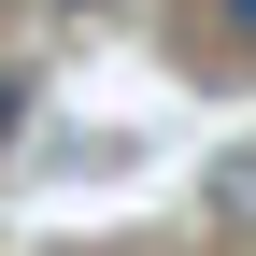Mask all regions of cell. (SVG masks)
<instances>
[{
  "label": "cell",
  "mask_w": 256,
  "mask_h": 256,
  "mask_svg": "<svg viewBox=\"0 0 256 256\" xmlns=\"http://www.w3.org/2000/svg\"><path fill=\"white\" fill-rule=\"evenodd\" d=\"M228 43H242V57H256V0H228Z\"/></svg>",
  "instance_id": "7a4b0ae2"
},
{
  "label": "cell",
  "mask_w": 256,
  "mask_h": 256,
  "mask_svg": "<svg viewBox=\"0 0 256 256\" xmlns=\"http://www.w3.org/2000/svg\"><path fill=\"white\" fill-rule=\"evenodd\" d=\"M72 14H100V0H72Z\"/></svg>",
  "instance_id": "3957f363"
},
{
  "label": "cell",
  "mask_w": 256,
  "mask_h": 256,
  "mask_svg": "<svg viewBox=\"0 0 256 256\" xmlns=\"http://www.w3.org/2000/svg\"><path fill=\"white\" fill-rule=\"evenodd\" d=\"M214 214H256V156H228V171H214Z\"/></svg>",
  "instance_id": "6da1fadb"
}]
</instances>
